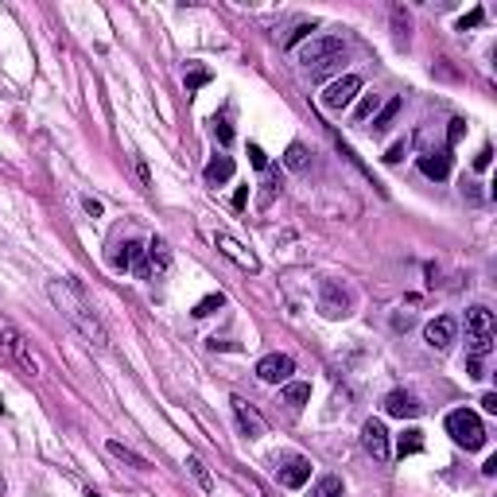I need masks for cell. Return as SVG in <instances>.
Listing matches in <instances>:
<instances>
[{
  "label": "cell",
  "mask_w": 497,
  "mask_h": 497,
  "mask_svg": "<svg viewBox=\"0 0 497 497\" xmlns=\"http://www.w3.org/2000/svg\"><path fill=\"white\" fill-rule=\"evenodd\" d=\"M361 447H366V455L373 463H388V458H393V443H388V431H385L381 420L361 423Z\"/></svg>",
  "instance_id": "cell-6"
},
{
  "label": "cell",
  "mask_w": 497,
  "mask_h": 497,
  "mask_svg": "<svg viewBox=\"0 0 497 497\" xmlns=\"http://www.w3.org/2000/svg\"><path fill=\"white\" fill-rule=\"evenodd\" d=\"M381 94H361V101H358V109H353V121L358 124H366L369 117H377V109H381Z\"/></svg>",
  "instance_id": "cell-24"
},
{
  "label": "cell",
  "mask_w": 497,
  "mask_h": 497,
  "mask_svg": "<svg viewBox=\"0 0 497 497\" xmlns=\"http://www.w3.org/2000/svg\"><path fill=\"white\" fill-rule=\"evenodd\" d=\"M283 167H288V171H303V167H307V148L299 144V140H291V144H288V152H283Z\"/></svg>",
  "instance_id": "cell-27"
},
{
  "label": "cell",
  "mask_w": 497,
  "mask_h": 497,
  "mask_svg": "<svg viewBox=\"0 0 497 497\" xmlns=\"http://www.w3.org/2000/svg\"><path fill=\"white\" fill-rule=\"evenodd\" d=\"M307 401H311V385H307V381H288V385H283V404L303 408Z\"/></svg>",
  "instance_id": "cell-23"
},
{
  "label": "cell",
  "mask_w": 497,
  "mask_h": 497,
  "mask_svg": "<svg viewBox=\"0 0 497 497\" xmlns=\"http://www.w3.org/2000/svg\"><path fill=\"white\" fill-rule=\"evenodd\" d=\"M47 296H51V303L62 311V318H66V323L74 326V331L82 334V338L90 342L97 353L109 350V334H105L101 318H97V311H94V303H90V296H86V288H82V283H78L74 276L47 280Z\"/></svg>",
  "instance_id": "cell-1"
},
{
  "label": "cell",
  "mask_w": 497,
  "mask_h": 497,
  "mask_svg": "<svg viewBox=\"0 0 497 497\" xmlns=\"http://www.w3.org/2000/svg\"><path fill=\"white\" fill-rule=\"evenodd\" d=\"M346 55V43L338 35H315V39H307L303 47L296 51L299 66L311 70V74H326V70H334Z\"/></svg>",
  "instance_id": "cell-2"
},
{
  "label": "cell",
  "mask_w": 497,
  "mask_h": 497,
  "mask_svg": "<svg viewBox=\"0 0 497 497\" xmlns=\"http://www.w3.org/2000/svg\"><path fill=\"white\" fill-rule=\"evenodd\" d=\"M396 113H401V97H393V101H385L377 109V117H373V132H385L388 124L396 121Z\"/></svg>",
  "instance_id": "cell-26"
},
{
  "label": "cell",
  "mask_w": 497,
  "mask_h": 497,
  "mask_svg": "<svg viewBox=\"0 0 497 497\" xmlns=\"http://www.w3.org/2000/svg\"><path fill=\"white\" fill-rule=\"evenodd\" d=\"M248 164H253L256 171H264V167H268V156L261 152V144H248Z\"/></svg>",
  "instance_id": "cell-33"
},
{
  "label": "cell",
  "mask_w": 497,
  "mask_h": 497,
  "mask_svg": "<svg viewBox=\"0 0 497 497\" xmlns=\"http://www.w3.org/2000/svg\"><path fill=\"white\" fill-rule=\"evenodd\" d=\"M82 206H86V214H90V218H97V214H101V202H97V199H90V194H82Z\"/></svg>",
  "instance_id": "cell-39"
},
{
  "label": "cell",
  "mask_w": 497,
  "mask_h": 497,
  "mask_svg": "<svg viewBox=\"0 0 497 497\" xmlns=\"http://www.w3.org/2000/svg\"><path fill=\"white\" fill-rule=\"evenodd\" d=\"M307 35H311V24H299V28L291 31V35H288V39H283V43H288V47H296V43H299V39H307Z\"/></svg>",
  "instance_id": "cell-37"
},
{
  "label": "cell",
  "mask_w": 497,
  "mask_h": 497,
  "mask_svg": "<svg viewBox=\"0 0 497 497\" xmlns=\"http://www.w3.org/2000/svg\"><path fill=\"white\" fill-rule=\"evenodd\" d=\"M393 326H396V331H408V326H412V315H408V311H404V315L396 311V315H393Z\"/></svg>",
  "instance_id": "cell-40"
},
{
  "label": "cell",
  "mask_w": 497,
  "mask_h": 497,
  "mask_svg": "<svg viewBox=\"0 0 497 497\" xmlns=\"http://www.w3.org/2000/svg\"><path fill=\"white\" fill-rule=\"evenodd\" d=\"M463 132H466V121L455 117V121H451V132H447V144H458V140H463Z\"/></svg>",
  "instance_id": "cell-34"
},
{
  "label": "cell",
  "mask_w": 497,
  "mask_h": 497,
  "mask_svg": "<svg viewBox=\"0 0 497 497\" xmlns=\"http://www.w3.org/2000/svg\"><path fill=\"white\" fill-rule=\"evenodd\" d=\"M474 24H482V8H474V12H470V16H463V20H458V31L474 28Z\"/></svg>",
  "instance_id": "cell-38"
},
{
  "label": "cell",
  "mask_w": 497,
  "mask_h": 497,
  "mask_svg": "<svg viewBox=\"0 0 497 497\" xmlns=\"http://www.w3.org/2000/svg\"><path fill=\"white\" fill-rule=\"evenodd\" d=\"M229 179H234V156H214V159H210V164H206V183H229Z\"/></svg>",
  "instance_id": "cell-18"
},
{
  "label": "cell",
  "mask_w": 497,
  "mask_h": 497,
  "mask_svg": "<svg viewBox=\"0 0 497 497\" xmlns=\"http://www.w3.org/2000/svg\"><path fill=\"white\" fill-rule=\"evenodd\" d=\"M420 451H423V431H420V428H408L401 439H396V455H401V458L420 455Z\"/></svg>",
  "instance_id": "cell-22"
},
{
  "label": "cell",
  "mask_w": 497,
  "mask_h": 497,
  "mask_svg": "<svg viewBox=\"0 0 497 497\" xmlns=\"http://www.w3.org/2000/svg\"><path fill=\"white\" fill-rule=\"evenodd\" d=\"M221 307H226V296H221V291H210L206 299H199V303H194L191 315L194 318H206V315H214V311H221Z\"/></svg>",
  "instance_id": "cell-28"
},
{
  "label": "cell",
  "mask_w": 497,
  "mask_h": 497,
  "mask_svg": "<svg viewBox=\"0 0 497 497\" xmlns=\"http://www.w3.org/2000/svg\"><path fill=\"white\" fill-rule=\"evenodd\" d=\"M105 451H109L113 458H121V463H129L132 470H148V458H144V455H136L132 447H124L121 439H109V443H105Z\"/></svg>",
  "instance_id": "cell-20"
},
{
  "label": "cell",
  "mask_w": 497,
  "mask_h": 497,
  "mask_svg": "<svg viewBox=\"0 0 497 497\" xmlns=\"http://www.w3.org/2000/svg\"><path fill=\"white\" fill-rule=\"evenodd\" d=\"M132 167H136V175H140V183H144V191H152V171H148V164H144V156H132Z\"/></svg>",
  "instance_id": "cell-32"
},
{
  "label": "cell",
  "mask_w": 497,
  "mask_h": 497,
  "mask_svg": "<svg viewBox=\"0 0 497 497\" xmlns=\"http://www.w3.org/2000/svg\"><path fill=\"white\" fill-rule=\"evenodd\" d=\"M393 31H396V43H408V16L401 4H393Z\"/></svg>",
  "instance_id": "cell-30"
},
{
  "label": "cell",
  "mask_w": 497,
  "mask_h": 497,
  "mask_svg": "<svg viewBox=\"0 0 497 497\" xmlns=\"http://www.w3.org/2000/svg\"><path fill=\"white\" fill-rule=\"evenodd\" d=\"M171 268V248H167V241H148V248H144V261L136 264V272L140 276H159V272H167Z\"/></svg>",
  "instance_id": "cell-11"
},
{
  "label": "cell",
  "mask_w": 497,
  "mask_h": 497,
  "mask_svg": "<svg viewBox=\"0 0 497 497\" xmlns=\"http://www.w3.org/2000/svg\"><path fill=\"white\" fill-rule=\"evenodd\" d=\"M214 248L221 256H229V261L237 264V268H245V272H261V261H256V253H248V248L237 241V237H229V234H214Z\"/></svg>",
  "instance_id": "cell-9"
},
{
  "label": "cell",
  "mask_w": 497,
  "mask_h": 497,
  "mask_svg": "<svg viewBox=\"0 0 497 497\" xmlns=\"http://www.w3.org/2000/svg\"><path fill=\"white\" fill-rule=\"evenodd\" d=\"M466 331H470V338H493V311L490 307H470L466 311Z\"/></svg>",
  "instance_id": "cell-16"
},
{
  "label": "cell",
  "mask_w": 497,
  "mask_h": 497,
  "mask_svg": "<svg viewBox=\"0 0 497 497\" xmlns=\"http://www.w3.org/2000/svg\"><path fill=\"white\" fill-rule=\"evenodd\" d=\"M210 124H214V136H218V144L226 148L229 140H234V129H229V121H226V117H214Z\"/></svg>",
  "instance_id": "cell-31"
},
{
  "label": "cell",
  "mask_w": 497,
  "mask_h": 497,
  "mask_svg": "<svg viewBox=\"0 0 497 497\" xmlns=\"http://www.w3.org/2000/svg\"><path fill=\"white\" fill-rule=\"evenodd\" d=\"M482 474H486V478H493V474H497V455H493V458H486V466H482Z\"/></svg>",
  "instance_id": "cell-43"
},
{
  "label": "cell",
  "mask_w": 497,
  "mask_h": 497,
  "mask_svg": "<svg viewBox=\"0 0 497 497\" xmlns=\"http://www.w3.org/2000/svg\"><path fill=\"white\" fill-rule=\"evenodd\" d=\"M8 490V482H4V474H0V493H4Z\"/></svg>",
  "instance_id": "cell-44"
},
{
  "label": "cell",
  "mask_w": 497,
  "mask_h": 497,
  "mask_svg": "<svg viewBox=\"0 0 497 497\" xmlns=\"http://www.w3.org/2000/svg\"><path fill=\"white\" fill-rule=\"evenodd\" d=\"M291 373H296V358L291 353H268V358L256 361V377L268 381V385H288Z\"/></svg>",
  "instance_id": "cell-8"
},
{
  "label": "cell",
  "mask_w": 497,
  "mask_h": 497,
  "mask_svg": "<svg viewBox=\"0 0 497 497\" xmlns=\"http://www.w3.org/2000/svg\"><path fill=\"white\" fill-rule=\"evenodd\" d=\"M245 199H248V186H237V194H234V206L241 210V206H245Z\"/></svg>",
  "instance_id": "cell-41"
},
{
  "label": "cell",
  "mask_w": 497,
  "mask_h": 497,
  "mask_svg": "<svg viewBox=\"0 0 497 497\" xmlns=\"http://www.w3.org/2000/svg\"><path fill=\"white\" fill-rule=\"evenodd\" d=\"M229 408H234V416H237V428H241L248 439H261L264 431H268V423H264V416L256 412L253 404L245 401V396H229Z\"/></svg>",
  "instance_id": "cell-10"
},
{
  "label": "cell",
  "mask_w": 497,
  "mask_h": 497,
  "mask_svg": "<svg viewBox=\"0 0 497 497\" xmlns=\"http://www.w3.org/2000/svg\"><path fill=\"white\" fill-rule=\"evenodd\" d=\"M447 435L458 443V447H466V451L486 447V428H482V420H478V412H470V408H455V412H447Z\"/></svg>",
  "instance_id": "cell-3"
},
{
  "label": "cell",
  "mask_w": 497,
  "mask_h": 497,
  "mask_svg": "<svg viewBox=\"0 0 497 497\" xmlns=\"http://www.w3.org/2000/svg\"><path fill=\"white\" fill-rule=\"evenodd\" d=\"M358 94H361V78L358 74H342L338 82H331L323 94H318V101H323V109L342 113V109H350V105L358 101Z\"/></svg>",
  "instance_id": "cell-5"
},
{
  "label": "cell",
  "mask_w": 497,
  "mask_h": 497,
  "mask_svg": "<svg viewBox=\"0 0 497 497\" xmlns=\"http://www.w3.org/2000/svg\"><path fill=\"white\" fill-rule=\"evenodd\" d=\"M311 497H342V478L338 474H323L311 486Z\"/></svg>",
  "instance_id": "cell-25"
},
{
  "label": "cell",
  "mask_w": 497,
  "mask_h": 497,
  "mask_svg": "<svg viewBox=\"0 0 497 497\" xmlns=\"http://www.w3.org/2000/svg\"><path fill=\"white\" fill-rule=\"evenodd\" d=\"M86 497H101V493H97V490H86Z\"/></svg>",
  "instance_id": "cell-45"
},
{
  "label": "cell",
  "mask_w": 497,
  "mask_h": 497,
  "mask_svg": "<svg viewBox=\"0 0 497 497\" xmlns=\"http://www.w3.org/2000/svg\"><path fill=\"white\" fill-rule=\"evenodd\" d=\"M482 408H486V412H497V396L486 393V396H482Z\"/></svg>",
  "instance_id": "cell-42"
},
{
  "label": "cell",
  "mask_w": 497,
  "mask_h": 497,
  "mask_svg": "<svg viewBox=\"0 0 497 497\" xmlns=\"http://www.w3.org/2000/svg\"><path fill=\"white\" fill-rule=\"evenodd\" d=\"M318 311L326 318H346L353 311V291L338 280H323L318 283Z\"/></svg>",
  "instance_id": "cell-4"
},
{
  "label": "cell",
  "mask_w": 497,
  "mask_h": 497,
  "mask_svg": "<svg viewBox=\"0 0 497 497\" xmlns=\"http://www.w3.org/2000/svg\"><path fill=\"white\" fill-rule=\"evenodd\" d=\"M186 474H191L194 478V482H199V490L202 493H214V478H210V470H206V463H202V458L199 455H186Z\"/></svg>",
  "instance_id": "cell-21"
},
{
  "label": "cell",
  "mask_w": 497,
  "mask_h": 497,
  "mask_svg": "<svg viewBox=\"0 0 497 497\" xmlns=\"http://www.w3.org/2000/svg\"><path fill=\"white\" fill-rule=\"evenodd\" d=\"M183 82H186V94H194V90H202V86L210 82V70H206V66H191Z\"/></svg>",
  "instance_id": "cell-29"
},
{
  "label": "cell",
  "mask_w": 497,
  "mask_h": 497,
  "mask_svg": "<svg viewBox=\"0 0 497 497\" xmlns=\"http://www.w3.org/2000/svg\"><path fill=\"white\" fill-rule=\"evenodd\" d=\"M385 412L396 416V420H416V416L423 412V404L416 401L412 393H404V388H393V393L385 396Z\"/></svg>",
  "instance_id": "cell-13"
},
{
  "label": "cell",
  "mask_w": 497,
  "mask_h": 497,
  "mask_svg": "<svg viewBox=\"0 0 497 497\" xmlns=\"http://www.w3.org/2000/svg\"><path fill=\"white\" fill-rule=\"evenodd\" d=\"M0 342H4V350L12 353L16 366L28 373V377H39V361H35V353L28 350V342H24V334L16 326H0Z\"/></svg>",
  "instance_id": "cell-7"
},
{
  "label": "cell",
  "mask_w": 497,
  "mask_h": 497,
  "mask_svg": "<svg viewBox=\"0 0 497 497\" xmlns=\"http://www.w3.org/2000/svg\"><path fill=\"white\" fill-rule=\"evenodd\" d=\"M311 478V458L303 455H288L280 466V486H288V490H299V486H307Z\"/></svg>",
  "instance_id": "cell-14"
},
{
  "label": "cell",
  "mask_w": 497,
  "mask_h": 497,
  "mask_svg": "<svg viewBox=\"0 0 497 497\" xmlns=\"http://www.w3.org/2000/svg\"><path fill=\"white\" fill-rule=\"evenodd\" d=\"M404 152H408V140H396V144L385 152V159H388V164H401V159H404Z\"/></svg>",
  "instance_id": "cell-35"
},
{
  "label": "cell",
  "mask_w": 497,
  "mask_h": 497,
  "mask_svg": "<svg viewBox=\"0 0 497 497\" xmlns=\"http://www.w3.org/2000/svg\"><path fill=\"white\" fill-rule=\"evenodd\" d=\"M490 159H493V148H490V144H486V148H482V152H478V156H474V167H478V171H486V167H490Z\"/></svg>",
  "instance_id": "cell-36"
},
{
  "label": "cell",
  "mask_w": 497,
  "mask_h": 497,
  "mask_svg": "<svg viewBox=\"0 0 497 497\" xmlns=\"http://www.w3.org/2000/svg\"><path fill=\"white\" fill-rule=\"evenodd\" d=\"M121 253H113L109 261H113V268H136L140 261H144V245L140 241H124V245H117Z\"/></svg>",
  "instance_id": "cell-17"
},
{
  "label": "cell",
  "mask_w": 497,
  "mask_h": 497,
  "mask_svg": "<svg viewBox=\"0 0 497 497\" xmlns=\"http://www.w3.org/2000/svg\"><path fill=\"white\" fill-rule=\"evenodd\" d=\"M455 334H458V323L451 315H439L423 326V342H428L431 350H447V346L455 342Z\"/></svg>",
  "instance_id": "cell-12"
},
{
  "label": "cell",
  "mask_w": 497,
  "mask_h": 497,
  "mask_svg": "<svg viewBox=\"0 0 497 497\" xmlns=\"http://www.w3.org/2000/svg\"><path fill=\"white\" fill-rule=\"evenodd\" d=\"M280 186H283V179H280V167H264V183H261V206H272V202H276V194H280Z\"/></svg>",
  "instance_id": "cell-19"
},
{
  "label": "cell",
  "mask_w": 497,
  "mask_h": 497,
  "mask_svg": "<svg viewBox=\"0 0 497 497\" xmlns=\"http://www.w3.org/2000/svg\"><path fill=\"white\" fill-rule=\"evenodd\" d=\"M451 148H439V152H428V156H420V171L428 175V179L435 183H443V179H451Z\"/></svg>",
  "instance_id": "cell-15"
}]
</instances>
